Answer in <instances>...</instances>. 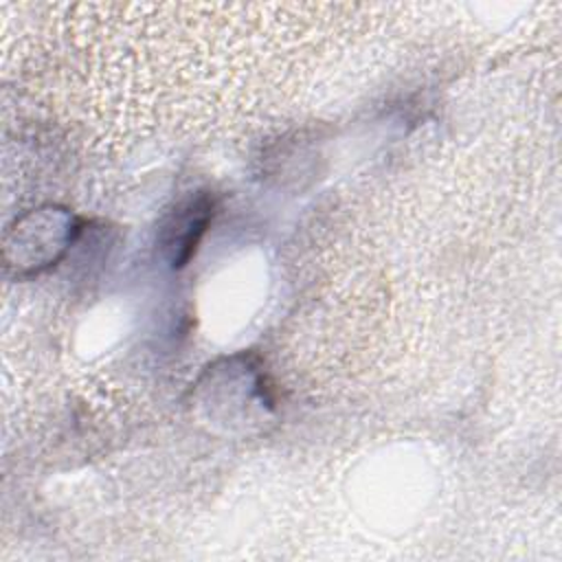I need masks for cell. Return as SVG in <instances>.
<instances>
[{"label": "cell", "mask_w": 562, "mask_h": 562, "mask_svg": "<svg viewBox=\"0 0 562 562\" xmlns=\"http://www.w3.org/2000/svg\"><path fill=\"white\" fill-rule=\"evenodd\" d=\"M211 217H213V200L206 193L191 198L187 204H182L173 213V217L167 224V239H165V248L169 250V259L173 266H184L189 261Z\"/></svg>", "instance_id": "6da1fadb"}]
</instances>
